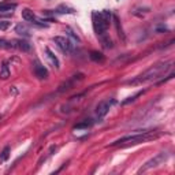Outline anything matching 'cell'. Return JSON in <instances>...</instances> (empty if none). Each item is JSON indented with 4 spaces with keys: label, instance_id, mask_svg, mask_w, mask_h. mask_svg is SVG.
I'll return each mask as SVG.
<instances>
[{
    "label": "cell",
    "instance_id": "cell-19",
    "mask_svg": "<svg viewBox=\"0 0 175 175\" xmlns=\"http://www.w3.org/2000/svg\"><path fill=\"white\" fill-rule=\"evenodd\" d=\"M56 12H60V14H73L74 11V8H71V7H67V6H59L56 10Z\"/></svg>",
    "mask_w": 175,
    "mask_h": 175
},
{
    "label": "cell",
    "instance_id": "cell-14",
    "mask_svg": "<svg viewBox=\"0 0 175 175\" xmlns=\"http://www.w3.org/2000/svg\"><path fill=\"white\" fill-rule=\"evenodd\" d=\"M89 58L96 63H103L105 60V56H104L101 52H97V51H92L89 54Z\"/></svg>",
    "mask_w": 175,
    "mask_h": 175
},
{
    "label": "cell",
    "instance_id": "cell-25",
    "mask_svg": "<svg viewBox=\"0 0 175 175\" xmlns=\"http://www.w3.org/2000/svg\"><path fill=\"white\" fill-rule=\"evenodd\" d=\"M155 30H156V33H164V32H168V29H167V27H164V26H157Z\"/></svg>",
    "mask_w": 175,
    "mask_h": 175
},
{
    "label": "cell",
    "instance_id": "cell-13",
    "mask_svg": "<svg viewBox=\"0 0 175 175\" xmlns=\"http://www.w3.org/2000/svg\"><path fill=\"white\" fill-rule=\"evenodd\" d=\"M17 8V3H0V12H12Z\"/></svg>",
    "mask_w": 175,
    "mask_h": 175
},
{
    "label": "cell",
    "instance_id": "cell-16",
    "mask_svg": "<svg viewBox=\"0 0 175 175\" xmlns=\"http://www.w3.org/2000/svg\"><path fill=\"white\" fill-rule=\"evenodd\" d=\"M98 37H100L101 44H103L104 48H112V40L107 36V33H105V34H101V36H98Z\"/></svg>",
    "mask_w": 175,
    "mask_h": 175
},
{
    "label": "cell",
    "instance_id": "cell-17",
    "mask_svg": "<svg viewBox=\"0 0 175 175\" xmlns=\"http://www.w3.org/2000/svg\"><path fill=\"white\" fill-rule=\"evenodd\" d=\"M10 153H11V148H10L8 145L4 146V149L2 151V153H0V160L2 161H7L10 157Z\"/></svg>",
    "mask_w": 175,
    "mask_h": 175
},
{
    "label": "cell",
    "instance_id": "cell-4",
    "mask_svg": "<svg viewBox=\"0 0 175 175\" xmlns=\"http://www.w3.org/2000/svg\"><path fill=\"white\" fill-rule=\"evenodd\" d=\"M85 78V75L82 74V73H78V74H74L70 80L64 81L63 83H60L59 88H58V93H63V92H67V90L73 89L75 85H77L78 82H81V81Z\"/></svg>",
    "mask_w": 175,
    "mask_h": 175
},
{
    "label": "cell",
    "instance_id": "cell-12",
    "mask_svg": "<svg viewBox=\"0 0 175 175\" xmlns=\"http://www.w3.org/2000/svg\"><path fill=\"white\" fill-rule=\"evenodd\" d=\"M22 18H23L26 22H34V19H36V15H34V12H33L32 10L23 8V10H22Z\"/></svg>",
    "mask_w": 175,
    "mask_h": 175
},
{
    "label": "cell",
    "instance_id": "cell-15",
    "mask_svg": "<svg viewBox=\"0 0 175 175\" xmlns=\"http://www.w3.org/2000/svg\"><path fill=\"white\" fill-rule=\"evenodd\" d=\"M15 33H18V34H21V36H25V37H29L30 36V30L27 29L25 25L19 23L15 26Z\"/></svg>",
    "mask_w": 175,
    "mask_h": 175
},
{
    "label": "cell",
    "instance_id": "cell-5",
    "mask_svg": "<svg viewBox=\"0 0 175 175\" xmlns=\"http://www.w3.org/2000/svg\"><path fill=\"white\" fill-rule=\"evenodd\" d=\"M166 159H167V155L166 153H159L157 156H155L153 159H151V160L146 161V163L138 170V172H145V171H148V170L153 168V167H157L159 164L163 163Z\"/></svg>",
    "mask_w": 175,
    "mask_h": 175
},
{
    "label": "cell",
    "instance_id": "cell-2",
    "mask_svg": "<svg viewBox=\"0 0 175 175\" xmlns=\"http://www.w3.org/2000/svg\"><path fill=\"white\" fill-rule=\"evenodd\" d=\"M160 137L159 131H144L142 134H134V136H126L122 138L116 139L114 142H111V146H130V145H137V144L148 142L152 139H156Z\"/></svg>",
    "mask_w": 175,
    "mask_h": 175
},
{
    "label": "cell",
    "instance_id": "cell-11",
    "mask_svg": "<svg viewBox=\"0 0 175 175\" xmlns=\"http://www.w3.org/2000/svg\"><path fill=\"white\" fill-rule=\"evenodd\" d=\"M10 77V67H8V62L4 60L2 67H0V78L2 80H7Z\"/></svg>",
    "mask_w": 175,
    "mask_h": 175
},
{
    "label": "cell",
    "instance_id": "cell-9",
    "mask_svg": "<svg viewBox=\"0 0 175 175\" xmlns=\"http://www.w3.org/2000/svg\"><path fill=\"white\" fill-rule=\"evenodd\" d=\"M45 54H47V59L49 60L51 66H52V67H55L56 70H59V68H60V63H59V59L56 58V55H55L48 47L45 48Z\"/></svg>",
    "mask_w": 175,
    "mask_h": 175
},
{
    "label": "cell",
    "instance_id": "cell-23",
    "mask_svg": "<svg viewBox=\"0 0 175 175\" xmlns=\"http://www.w3.org/2000/svg\"><path fill=\"white\" fill-rule=\"evenodd\" d=\"M66 33H67V34H68V36H70V37H73V39H74L75 41H78V42L81 41V40H80V37H78L77 34H75V33L73 32L71 29H70V27H66Z\"/></svg>",
    "mask_w": 175,
    "mask_h": 175
},
{
    "label": "cell",
    "instance_id": "cell-7",
    "mask_svg": "<svg viewBox=\"0 0 175 175\" xmlns=\"http://www.w3.org/2000/svg\"><path fill=\"white\" fill-rule=\"evenodd\" d=\"M115 104V100H103L97 104V107H96V115H97L98 119H103L104 116L108 114L110 111L111 105Z\"/></svg>",
    "mask_w": 175,
    "mask_h": 175
},
{
    "label": "cell",
    "instance_id": "cell-6",
    "mask_svg": "<svg viewBox=\"0 0 175 175\" xmlns=\"http://www.w3.org/2000/svg\"><path fill=\"white\" fill-rule=\"evenodd\" d=\"M54 42L60 48V49L64 52V54H71L74 51V47H73L71 41L67 39V37H63V36H56L54 37Z\"/></svg>",
    "mask_w": 175,
    "mask_h": 175
},
{
    "label": "cell",
    "instance_id": "cell-18",
    "mask_svg": "<svg viewBox=\"0 0 175 175\" xmlns=\"http://www.w3.org/2000/svg\"><path fill=\"white\" fill-rule=\"evenodd\" d=\"M93 122L90 120V119H86V120L81 122V123H78V125H75L74 130H80V129H89L90 126H92Z\"/></svg>",
    "mask_w": 175,
    "mask_h": 175
},
{
    "label": "cell",
    "instance_id": "cell-8",
    "mask_svg": "<svg viewBox=\"0 0 175 175\" xmlns=\"http://www.w3.org/2000/svg\"><path fill=\"white\" fill-rule=\"evenodd\" d=\"M33 71L36 74V77L39 80H47L48 78V70L45 66H42L39 60H34L33 62Z\"/></svg>",
    "mask_w": 175,
    "mask_h": 175
},
{
    "label": "cell",
    "instance_id": "cell-22",
    "mask_svg": "<svg viewBox=\"0 0 175 175\" xmlns=\"http://www.w3.org/2000/svg\"><path fill=\"white\" fill-rule=\"evenodd\" d=\"M0 48H7V49H10V48H14V44H12L11 41L0 39Z\"/></svg>",
    "mask_w": 175,
    "mask_h": 175
},
{
    "label": "cell",
    "instance_id": "cell-20",
    "mask_svg": "<svg viewBox=\"0 0 175 175\" xmlns=\"http://www.w3.org/2000/svg\"><path fill=\"white\" fill-rule=\"evenodd\" d=\"M114 21H115V25H116V30H118V34L119 36H122V39L125 40V34H123V32H122V27H120V23H119V19L116 15H112Z\"/></svg>",
    "mask_w": 175,
    "mask_h": 175
},
{
    "label": "cell",
    "instance_id": "cell-3",
    "mask_svg": "<svg viewBox=\"0 0 175 175\" xmlns=\"http://www.w3.org/2000/svg\"><path fill=\"white\" fill-rule=\"evenodd\" d=\"M111 18H112V12L108 11V10H104L101 12H93L92 14L93 27H95V32L97 33L98 36L107 33L111 23Z\"/></svg>",
    "mask_w": 175,
    "mask_h": 175
},
{
    "label": "cell",
    "instance_id": "cell-21",
    "mask_svg": "<svg viewBox=\"0 0 175 175\" xmlns=\"http://www.w3.org/2000/svg\"><path fill=\"white\" fill-rule=\"evenodd\" d=\"M142 93H144V90H142V92H138V93H136V95H134V96H131V97H129V98H127V100H125V101H122V105H127V104H129V103H133V101H134V100H136V98H137V97H138V96H141V95H142Z\"/></svg>",
    "mask_w": 175,
    "mask_h": 175
},
{
    "label": "cell",
    "instance_id": "cell-24",
    "mask_svg": "<svg viewBox=\"0 0 175 175\" xmlns=\"http://www.w3.org/2000/svg\"><path fill=\"white\" fill-rule=\"evenodd\" d=\"M11 25V22L8 21H0V30H7Z\"/></svg>",
    "mask_w": 175,
    "mask_h": 175
},
{
    "label": "cell",
    "instance_id": "cell-1",
    "mask_svg": "<svg viewBox=\"0 0 175 175\" xmlns=\"http://www.w3.org/2000/svg\"><path fill=\"white\" fill-rule=\"evenodd\" d=\"M171 67H172L171 60L157 63V64L152 66L151 68H148L146 71H144L141 75L136 77L134 80L127 81V83L129 85H139V83H144V82H151V81H155V80H157V78H160L163 74H166Z\"/></svg>",
    "mask_w": 175,
    "mask_h": 175
},
{
    "label": "cell",
    "instance_id": "cell-26",
    "mask_svg": "<svg viewBox=\"0 0 175 175\" xmlns=\"http://www.w3.org/2000/svg\"><path fill=\"white\" fill-rule=\"evenodd\" d=\"M7 17H8V15H3V14H0V19H2V18H7Z\"/></svg>",
    "mask_w": 175,
    "mask_h": 175
},
{
    "label": "cell",
    "instance_id": "cell-10",
    "mask_svg": "<svg viewBox=\"0 0 175 175\" xmlns=\"http://www.w3.org/2000/svg\"><path fill=\"white\" fill-rule=\"evenodd\" d=\"M14 42V48H18L19 51H23V52H27L30 49V44L26 41V40H15Z\"/></svg>",
    "mask_w": 175,
    "mask_h": 175
}]
</instances>
